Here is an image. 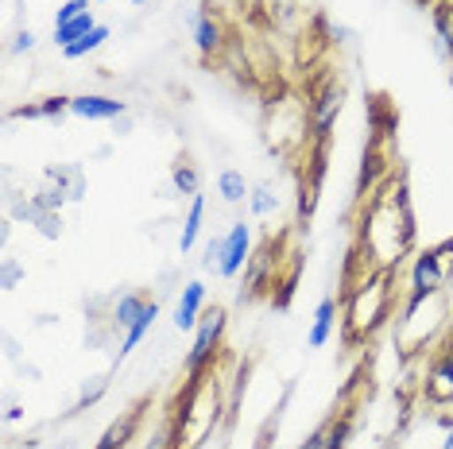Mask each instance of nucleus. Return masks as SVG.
I'll use <instances>...</instances> for the list:
<instances>
[{"label":"nucleus","mask_w":453,"mask_h":449,"mask_svg":"<svg viewBox=\"0 0 453 449\" xmlns=\"http://www.w3.org/2000/svg\"><path fill=\"white\" fill-rule=\"evenodd\" d=\"M360 248L368 252V268L391 271L395 263H403L415 248V213H411L407 182L391 179L376 190V198L365 206L360 217Z\"/></svg>","instance_id":"nucleus-1"},{"label":"nucleus","mask_w":453,"mask_h":449,"mask_svg":"<svg viewBox=\"0 0 453 449\" xmlns=\"http://www.w3.org/2000/svg\"><path fill=\"white\" fill-rule=\"evenodd\" d=\"M225 400H221V387L213 384V372L194 376L187 395L179 403V415L171 422V445L174 449H198L205 438L213 434V426L221 422Z\"/></svg>","instance_id":"nucleus-2"},{"label":"nucleus","mask_w":453,"mask_h":449,"mask_svg":"<svg viewBox=\"0 0 453 449\" xmlns=\"http://www.w3.org/2000/svg\"><path fill=\"white\" fill-rule=\"evenodd\" d=\"M391 302H395V299H391V271L365 275V283L349 291L345 310H342V337H345V345L368 341V337H372L380 325L388 322Z\"/></svg>","instance_id":"nucleus-3"},{"label":"nucleus","mask_w":453,"mask_h":449,"mask_svg":"<svg viewBox=\"0 0 453 449\" xmlns=\"http://www.w3.org/2000/svg\"><path fill=\"white\" fill-rule=\"evenodd\" d=\"M225 325H229V318H225L221 306H213V310L202 314L198 330H194V345H190L187 361H182V369H187L190 380H194V376H205L213 369V356H218V349H221Z\"/></svg>","instance_id":"nucleus-4"},{"label":"nucleus","mask_w":453,"mask_h":449,"mask_svg":"<svg viewBox=\"0 0 453 449\" xmlns=\"http://www.w3.org/2000/svg\"><path fill=\"white\" fill-rule=\"evenodd\" d=\"M449 283V271L441 268V256L434 248H422L411 256V291L407 299H430Z\"/></svg>","instance_id":"nucleus-5"},{"label":"nucleus","mask_w":453,"mask_h":449,"mask_svg":"<svg viewBox=\"0 0 453 449\" xmlns=\"http://www.w3.org/2000/svg\"><path fill=\"white\" fill-rule=\"evenodd\" d=\"M342 86H322V89H314V97H311V105H306V112H311V132H314V140L318 144H326L329 140V128H334V120H337V112H342Z\"/></svg>","instance_id":"nucleus-6"},{"label":"nucleus","mask_w":453,"mask_h":449,"mask_svg":"<svg viewBox=\"0 0 453 449\" xmlns=\"http://www.w3.org/2000/svg\"><path fill=\"white\" fill-rule=\"evenodd\" d=\"M252 260V229L244 221H233L225 232V252H221V279H236Z\"/></svg>","instance_id":"nucleus-7"},{"label":"nucleus","mask_w":453,"mask_h":449,"mask_svg":"<svg viewBox=\"0 0 453 449\" xmlns=\"http://www.w3.org/2000/svg\"><path fill=\"white\" fill-rule=\"evenodd\" d=\"M148 407H151V400H140V403H132L128 411H120V418H112L109 430L97 438L94 449H128V442L136 438L140 422H143V411H148Z\"/></svg>","instance_id":"nucleus-8"},{"label":"nucleus","mask_w":453,"mask_h":449,"mask_svg":"<svg viewBox=\"0 0 453 449\" xmlns=\"http://www.w3.org/2000/svg\"><path fill=\"white\" fill-rule=\"evenodd\" d=\"M202 314H205V283L202 279H190L187 287H182L179 294V302H174V330H182V333H194L198 330V322H202Z\"/></svg>","instance_id":"nucleus-9"},{"label":"nucleus","mask_w":453,"mask_h":449,"mask_svg":"<svg viewBox=\"0 0 453 449\" xmlns=\"http://www.w3.org/2000/svg\"><path fill=\"white\" fill-rule=\"evenodd\" d=\"M70 112L81 120H117V117H128V105L117 97H105V94H78L70 97Z\"/></svg>","instance_id":"nucleus-10"},{"label":"nucleus","mask_w":453,"mask_h":449,"mask_svg":"<svg viewBox=\"0 0 453 449\" xmlns=\"http://www.w3.org/2000/svg\"><path fill=\"white\" fill-rule=\"evenodd\" d=\"M221 43H225V27L218 24V16L210 12V4L198 8L194 12V47H198V55L213 58L221 50Z\"/></svg>","instance_id":"nucleus-11"},{"label":"nucleus","mask_w":453,"mask_h":449,"mask_svg":"<svg viewBox=\"0 0 453 449\" xmlns=\"http://www.w3.org/2000/svg\"><path fill=\"white\" fill-rule=\"evenodd\" d=\"M422 395L434 407H453V364L446 356H438V361L430 364L426 380H422Z\"/></svg>","instance_id":"nucleus-12"},{"label":"nucleus","mask_w":453,"mask_h":449,"mask_svg":"<svg viewBox=\"0 0 453 449\" xmlns=\"http://www.w3.org/2000/svg\"><path fill=\"white\" fill-rule=\"evenodd\" d=\"M337 318H342V306H337L334 294H326V299L318 302V310H314V322H311V333H306V345H311V349H322L329 337H334V330H337Z\"/></svg>","instance_id":"nucleus-13"},{"label":"nucleus","mask_w":453,"mask_h":449,"mask_svg":"<svg viewBox=\"0 0 453 449\" xmlns=\"http://www.w3.org/2000/svg\"><path fill=\"white\" fill-rule=\"evenodd\" d=\"M43 179L55 182V186L63 190L70 202H81V198H86V171H81L78 163H66V167H47Z\"/></svg>","instance_id":"nucleus-14"},{"label":"nucleus","mask_w":453,"mask_h":449,"mask_svg":"<svg viewBox=\"0 0 453 449\" xmlns=\"http://www.w3.org/2000/svg\"><path fill=\"white\" fill-rule=\"evenodd\" d=\"M63 112H70V97H66V94H50V97H43V101H35V105L12 109L8 117H12V120H58Z\"/></svg>","instance_id":"nucleus-15"},{"label":"nucleus","mask_w":453,"mask_h":449,"mask_svg":"<svg viewBox=\"0 0 453 449\" xmlns=\"http://www.w3.org/2000/svg\"><path fill=\"white\" fill-rule=\"evenodd\" d=\"M148 302H151V299H148L143 291H128V294H120V299L112 302V318H109V322H112V330L125 333L128 325L136 322L143 310H148Z\"/></svg>","instance_id":"nucleus-16"},{"label":"nucleus","mask_w":453,"mask_h":449,"mask_svg":"<svg viewBox=\"0 0 453 449\" xmlns=\"http://www.w3.org/2000/svg\"><path fill=\"white\" fill-rule=\"evenodd\" d=\"M218 194H221V202L225 206H244L249 202V194H252V182L244 179V171H221L218 175Z\"/></svg>","instance_id":"nucleus-17"},{"label":"nucleus","mask_w":453,"mask_h":449,"mask_svg":"<svg viewBox=\"0 0 453 449\" xmlns=\"http://www.w3.org/2000/svg\"><path fill=\"white\" fill-rule=\"evenodd\" d=\"M16 213H19V217H27V221H32V224H35L39 232H43L47 240H58V237H63V221H58V213L39 209L32 198H27V202H16Z\"/></svg>","instance_id":"nucleus-18"},{"label":"nucleus","mask_w":453,"mask_h":449,"mask_svg":"<svg viewBox=\"0 0 453 449\" xmlns=\"http://www.w3.org/2000/svg\"><path fill=\"white\" fill-rule=\"evenodd\" d=\"M202 221H205V194H194L187 217H182V232H179V248H182V252H190L194 244H198V237H202Z\"/></svg>","instance_id":"nucleus-19"},{"label":"nucleus","mask_w":453,"mask_h":449,"mask_svg":"<svg viewBox=\"0 0 453 449\" xmlns=\"http://www.w3.org/2000/svg\"><path fill=\"white\" fill-rule=\"evenodd\" d=\"M156 318H159V302L151 299V302H148V310H143L140 318H136V322H132L128 330H125V337H120V361H125V356H128L132 349H136V345L143 341V337L151 333V325H156Z\"/></svg>","instance_id":"nucleus-20"},{"label":"nucleus","mask_w":453,"mask_h":449,"mask_svg":"<svg viewBox=\"0 0 453 449\" xmlns=\"http://www.w3.org/2000/svg\"><path fill=\"white\" fill-rule=\"evenodd\" d=\"M171 186H174V194H182V198H194V194H202V171L194 167L187 156H179L171 167Z\"/></svg>","instance_id":"nucleus-21"},{"label":"nucleus","mask_w":453,"mask_h":449,"mask_svg":"<svg viewBox=\"0 0 453 449\" xmlns=\"http://www.w3.org/2000/svg\"><path fill=\"white\" fill-rule=\"evenodd\" d=\"M109 35H112V27L109 24H97L94 32H89L86 39H78V43H70V47H63V58L66 63H78V58H89L94 50H101L109 43Z\"/></svg>","instance_id":"nucleus-22"},{"label":"nucleus","mask_w":453,"mask_h":449,"mask_svg":"<svg viewBox=\"0 0 453 449\" xmlns=\"http://www.w3.org/2000/svg\"><path fill=\"white\" fill-rule=\"evenodd\" d=\"M97 27V19H94V12H86V16H78V19H66V24H55V47L63 50V47H70V43H78V39H86L89 32Z\"/></svg>","instance_id":"nucleus-23"},{"label":"nucleus","mask_w":453,"mask_h":449,"mask_svg":"<svg viewBox=\"0 0 453 449\" xmlns=\"http://www.w3.org/2000/svg\"><path fill=\"white\" fill-rule=\"evenodd\" d=\"M249 209H252V217H272L280 209V194L272 190V182H256L249 194Z\"/></svg>","instance_id":"nucleus-24"},{"label":"nucleus","mask_w":453,"mask_h":449,"mask_svg":"<svg viewBox=\"0 0 453 449\" xmlns=\"http://www.w3.org/2000/svg\"><path fill=\"white\" fill-rule=\"evenodd\" d=\"M105 392H109L105 376H89V380H81V392H78V400H74V415L78 411H89V407H97L101 400H105Z\"/></svg>","instance_id":"nucleus-25"},{"label":"nucleus","mask_w":453,"mask_h":449,"mask_svg":"<svg viewBox=\"0 0 453 449\" xmlns=\"http://www.w3.org/2000/svg\"><path fill=\"white\" fill-rule=\"evenodd\" d=\"M434 27H438V50L441 55H453V12L449 8H434Z\"/></svg>","instance_id":"nucleus-26"},{"label":"nucleus","mask_w":453,"mask_h":449,"mask_svg":"<svg viewBox=\"0 0 453 449\" xmlns=\"http://www.w3.org/2000/svg\"><path fill=\"white\" fill-rule=\"evenodd\" d=\"M32 202H35L39 209H47V213H58V209H63L70 198H66V194L55 186V182H43V186H39V194H32Z\"/></svg>","instance_id":"nucleus-27"},{"label":"nucleus","mask_w":453,"mask_h":449,"mask_svg":"<svg viewBox=\"0 0 453 449\" xmlns=\"http://www.w3.org/2000/svg\"><path fill=\"white\" fill-rule=\"evenodd\" d=\"M19 279H24V268H19V260H12V256L0 260V287H4V291H16Z\"/></svg>","instance_id":"nucleus-28"},{"label":"nucleus","mask_w":453,"mask_h":449,"mask_svg":"<svg viewBox=\"0 0 453 449\" xmlns=\"http://www.w3.org/2000/svg\"><path fill=\"white\" fill-rule=\"evenodd\" d=\"M221 252H225V237H213L210 244H205L202 268H205V271H221Z\"/></svg>","instance_id":"nucleus-29"},{"label":"nucleus","mask_w":453,"mask_h":449,"mask_svg":"<svg viewBox=\"0 0 453 449\" xmlns=\"http://www.w3.org/2000/svg\"><path fill=\"white\" fill-rule=\"evenodd\" d=\"M86 12H89L86 0H63V4H58V12H55V24H66V19H78Z\"/></svg>","instance_id":"nucleus-30"},{"label":"nucleus","mask_w":453,"mask_h":449,"mask_svg":"<svg viewBox=\"0 0 453 449\" xmlns=\"http://www.w3.org/2000/svg\"><path fill=\"white\" fill-rule=\"evenodd\" d=\"M326 445H329V418H326V422L318 426V430H314L311 438H306V442L298 445V449H326Z\"/></svg>","instance_id":"nucleus-31"},{"label":"nucleus","mask_w":453,"mask_h":449,"mask_svg":"<svg viewBox=\"0 0 453 449\" xmlns=\"http://www.w3.org/2000/svg\"><path fill=\"white\" fill-rule=\"evenodd\" d=\"M434 252H438V256H441V268H446V271L453 275V237H449V240H441V244H438V248H434Z\"/></svg>","instance_id":"nucleus-32"},{"label":"nucleus","mask_w":453,"mask_h":449,"mask_svg":"<svg viewBox=\"0 0 453 449\" xmlns=\"http://www.w3.org/2000/svg\"><path fill=\"white\" fill-rule=\"evenodd\" d=\"M267 4H272V8H267V12H272V16H280V19H287V16L295 12V0H267Z\"/></svg>","instance_id":"nucleus-33"},{"label":"nucleus","mask_w":453,"mask_h":449,"mask_svg":"<svg viewBox=\"0 0 453 449\" xmlns=\"http://www.w3.org/2000/svg\"><path fill=\"white\" fill-rule=\"evenodd\" d=\"M12 50H35V32H19Z\"/></svg>","instance_id":"nucleus-34"},{"label":"nucleus","mask_w":453,"mask_h":449,"mask_svg":"<svg viewBox=\"0 0 453 449\" xmlns=\"http://www.w3.org/2000/svg\"><path fill=\"white\" fill-rule=\"evenodd\" d=\"M112 132H117V136H128V132H132V117H117V120H112Z\"/></svg>","instance_id":"nucleus-35"},{"label":"nucleus","mask_w":453,"mask_h":449,"mask_svg":"<svg viewBox=\"0 0 453 449\" xmlns=\"http://www.w3.org/2000/svg\"><path fill=\"white\" fill-rule=\"evenodd\" d=\"M441 449H453V426H446V438H441Z\"/></svg>","instance_id":"nucleus-36"},{"label":"nucleus","mask_w":453,"mask_h":449,"mask_svg":"<svg viewBox=\"0 0 453 449\" xmlns=\"http://www.w3.org/2000/svg\"><path fill=\"white\" fill-rule=\"evenodd\" d=\"M128 4H132V8H148L151 0H128Z\"/></svg>","instance_id":"nucleus-37"},{"label":"nucleus","mask_w":453,"mask_h":449,"mask_svg":"<svg viewBox=\"0 0 453 449\" xmlns=\"http://www.w3.org/2000/svg\"><path fill=\"white\" fill-rule=\"evenodd\" d=\"M441 356H446V361H449V364H453V349H446V353H441Z\"/></svg>","instance_id":"nucleus-38"},{"label":"nucleus","mask_w":453,"mask_h":449,"mask_svg":"<svg viewBox=\"0 0 453 449\" xmlns=\"http://www.w3.org/2000/svg\"><path fill=\"white\" fill-rule=\"evenodd\" d=\"M94 4H109V0H94Z\"/></svg>","instance_id":"nucleus-39"},{"label":"nucleus","mask_w":453,"mask_h":449,"mask_svg":"<svg viewBox=\"0 0 453 449\" xmlns=\"http://www.w3.org/2000/svg\"><path fill=\"white\" fill-rule=\"evenodd\" d=\"M86 4H89V0H86Z\"/></svg>","instance_id":"nucleus-40"}]
</instances>
